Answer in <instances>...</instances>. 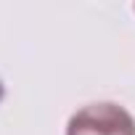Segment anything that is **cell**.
<instances>
[{"label":"cell","mask_w":135,"mask_h":135,"mask_svg":"<svg viewBox=\"0 0 135 135\" xmlns=\"http://www.w3.org/2000/svg\"><path fill=\"white\" fill-rule=\"evenodd\" d=\"M66 135H135V117L111 101L88 103L69 117Z\"/></svg>","instance_id":"obj_1"},{"label":"cell","mask_w":135,"mask_h":135,"mask_svg":"<svg viewBox=\"0 0 135 135\" xmlns=\"http://www.w3.org/2000/svg\"><path fill=\"white\" fill-rule=\"evenodd\" d=\"M132 11H135V6H132Z\"/></svg>","instance_id":"obj_2"}]
</instances>
